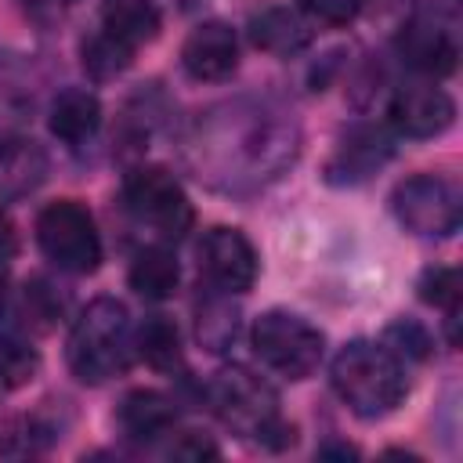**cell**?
<instances>
[{
  "label": "cell",
  "mask_w": 463,
  "mask_h": 463,
  "mask_svg": "<svg viewBox=\"0 0 463 463\" xmlns=\"http://www.w3.org/2000/svg\"><path fill=\"white\" fill-rule=\"evenodd\" d=\"M134 351L159 373H177L184 362L181 333L166 315H148L134 333Z\"/></svg>",
  "instance_id": "obj_21"
},
{
  "label": "cell",
  "mask_w": 463,
  "mask_h": 463,
  "mask_svg": "<svg viewBox=\"0 0 463 463\" xmlns=\"http://www.w3.org/2000/svg\"><path fill=\"white\" fill-rule=\"evenodd\" d=\"M206 402L217 412V420L246 441H257V445L279 452V449L293 445V438H297L293 423H286L279 412L275 387L264 376L250 373L246 365L217 369L210 387H206Z\"/></svg>",
  "instance_id": "obj_2"
},
{
  "label": "cell",
  "mask_w": 463,
  "mask_h": 463,
  "mask_svg": "<svg viewBox=\"0 0 463 463\" xmlns=\"http://www.w3.org/2000/svg\"><path fill=\"white\" fill-rule=\"evenodd\" d=\"M72 4H76V0H18V7L25 11V18L36 22V25H43V29L58 25V22L72 11Z\"/></svg>",
  "instance_id": "obj_29"
},
{
  "label": "cell",
  "mask_w": 463,
  "mask_h": 463,
  "mask_svg": "<svg viewBox=\"0 0 463 463\" xmlns=\"http://www.w3.org/2000/svg\"><path fill=\"white\" fill-rule=\"evenodd\" d=\"M36 246L58 271L69 275H90L101 264V235L90 210L76 199L47 203L36 213Z\"/></svg>",
  "instance_id": "obj_6"
},
{
  "label": "cell",
  "mask_w": 463,
  "mask_h": 463,
  "mask_svg": "<svg viewBox=\"0 0 463 463\" xmlns=\"http://www.w3.org/2000/svg\"><path fill=\"white\" fill-rule=\"evenodd\" d=\"M235 336H239V307L232 304V293L213 289L206 300L195 304V340L206 351L221 354L235 344Z\"/></svg>",
  "instance_id": "obj_20"
},
{
  "label": "cell",
  "mask_w": 463,
  "mask_h": 463,
  "mask_svg": "<svg viewBox=\"0 0 463 463\" xmlns=\"http://www.w3.org/2000/svg\"><path fill=\"white\" fill-rule=\"evenodd\" d=\"M329 380L340 402L362 420H380L394 412L409 394L405 365L373 340H351L347 347H340L329 365Z\"/></svg>",
  "instance_id": "obj_3"
},
{
  "label": "cell",
  "mask_w": 463,
  "mask_h": 463,
  "mask_svg": "<svg viewBox=\"0 0 463 463\" xmlns=\"http://www.w3.org/2000/svg\"><path fill=\"white\" fill-rule=\"evenodd\" d=\"M40 101V72L18 51H0V130H18Z\"/></svg>",
  "instance_id": "obj_15"
},
{
  "label": "cell",
  "mask_w": 463,
  "mask_h": 463,
  "mask_svg": "<svg viewBox=\"0 0 463 463\" xmlns=\"http://www.w3.org/2000/svg\"><path fill=\"white\" fill-rule=\"evenodd\" d=\"M130 289L145 300H166L174 297L177 282H181V268L174 260V253L166 246H145L134 253V264H130Z\"/></svg>",
  "instance_id": "obj_19"
},
{
  "label": "cell",
  "mask_w": 463,
  "mask_h": 463,
  "mask_svg": "<svg viewBox=\"0 0 463 463\" xmlns=\"http://www.w3.org/2000/svg\"><path fill=\"white\" fill-rule=\"evenodd\" d=\"M391 127L405 137H438L452 127L456 119V101L449 98V90L434 87V83H405L394 90L391 105H387Z\"/></svg>",
  "instance_id": "obj_10"
},
{
  "label": "cell",
  "mask_w": 463,
  "mask_h": 463,
  "mask_svg": "<svg viewBox=\"0 0 463 463\" xmlns=\"http://www.w3.org/2000/svg\"><path fill=\"white\" fill-rule=\"evenodd\" d=\"M416 289H420V300L423 304H434L445 315H459V293H463V286H459V271L456 268H427L420 275Z\"/></svg>",
  "instance_id": "obj_26"
},
{
  "label": "cell",
  "mask_w": 463,
  "mask_h": 463,
  "mask_svg": "<svg viewBox=\"0 0 463 463\" xmlns=\"http://www.w3.org/2000/svg\"><path fill=\"white\" fill-rule=\"evenodd\" d=\"M199 268L213 289L246 293L257 282V250L239 228H210L199 242Z\"/></svg>",
  "instance_id": "obj_9"
},
{
  "label": "cell",
  "mask_w": 463,
  "mask_h": 463,
  "mask_svg": "<svg viewBox=\"0 0 463 463\" xmlns=\"http://www.w3.org/2000/svg\"><path fill=\"white\" fill-rule=\"evenodd\" d=\"M391 156H394V137H391L383 127H376V123H358V127H351V130L340 137L336 152L329 156V163H326V181H329V184H362V181H369Z\"/></svg>",
  "instance_id": "obj_11"
},
{
  "label": "cell",
  "mask_w": 463,
  "mask_h": 463,
  "mask_svg": "<svg viewBox=\"0 0 463 463\" xmlns=\"http://www.w3.org/2000/svg\"><path fill=\"white\" fill-rule=\"evenodd\" d=\"M51 174V159L43 145L33 137H4L0 141V203H22L33 195Z\"/></svg>",
  "instance_id": "obj_14"
},
{
  "label": "cell",
  "mask_w": 463,
  "mask_h": 463,
  "mask_svg": "<svg viewBox=\"0 0 463 463\" xmlns=\"http://www.w3.org/2000/svg\"><path fill=\"white\" fill-rule=\"evenodd\" d=\"M4 297H7V289H4V275H0V311H4Z\"/></svg>",
  "instance_id": "obj_31"
},
{
  "label": "cell",
  "mask_w": 463,
  "mask_h": 463,
  "mask_svg": "<svg viewBox=\"0 0 463 463\" xmlns=\"http://www.w3.org/2000/svg\"><path fill=\"white\" fill-rule=\"evenodd\" d=\"M383 347L398 362H427L430 351H434V340H430L427 326H420L416 318H394L383 329Z\"/></svg>",
  "instance_id": "obj_25"
},
{
  "label": "cell",
  "mask_w": 463,
  "mask_h": 463,
  "mask_svg": "<svg viewBox=\"0 0 463 463\" xmlns=\"http://www.w3.org/2000/svg\"><path fill=\"white\" fill-rule=\"evenodd\" d=\"M300 152V127L293 112L268 98H232L206 109L184 156L199 181L221 192H253L293 166Z\"/></svg>",
  "instance_id": "obj_1"
},
{
  "label": "cell",
  "mask_w": 463,
  "mask_h": 463,
  "mask_svg": "<svg viewBox=\"0 0 463 463\" xmlns=\"http://www.w3.org/2000/svg\"><path fill=\"white\" fill-rule=\"evenodd\" d=\"M166 456H174V459H213L217 456V445L206 434H199V430H181L170 441Z\"/></svg>",
  "instance_id": "obj_28"
},
{
  "label": "cell",
  "mask_w": 463,
  "mask_h": 463,
  "mask_svg": "<svg viewBox=\"0 0 463 463\" xmlns=\"http://www.w3.org/2000/svg\"><path fill=\"white\" fill-rule=\"evenodd\" d=\"M318 456H344V459H347V456H358V452H354L351 445H340V441H336V445H326V449H318Z\"/></svg>",
  "instance_id": "obj_30"
},
{
  "label": "cell",
  "mask_w": 463,
  "mask_h": 463,
  "mask_svg": "<svg viewBox=\"0 0 463 463\" xmlns=\"http://www.w3.org/2000/svg\"><path fill=\"white\" fill-rule=\"evenodd\" d=\"M123 206L137 228L166 242L192 228V203L181 181L163 166H134L123 177Z\"/></svg>",
  "instance_id": "obj_7"
},
{
  "label": "cell",
  "mask_w": 463,
  "mask_h": 463,
  "mask_svg": "<svg viewBox=\"0 0 463 463\" xmlns=\"http://www.w3.org/2000/svg\"><path fill=\"white\" fill-rule=\"evenodd\" d=\"M134 51H137V47H130L127 40H119V36L109 33V29H98V33L87 36L83 47H80L83 69H87V76L98 80V83L116 80V76L134 61Z\"/></svg>",
  "instance_id": "obj_23"
},
{
  "label": "cell",
  "mask_w": 463,
  "mask_h": 463,
  "mask_svg": "<svg viewBox=\"0 0 463 463\" xmlns=\"http://www.w3.org/2000/svg\"><path fill=\"white\" fill-rule=\"evenodd\" d=\"M181 65L192 80L217 83L228 80L239 65V40L228 22H203L188 33L181 47Z\"/></svg>",
  "instance_id": "obj_13"
},
{
  "label": "cell",
  "mask_w": 463,
  "mask_h": 463,
  "mask_svg": "<svg viewBox=\"0 0 463 463\" xmlns=\"http://www.w3.org/2000/svg\"><path fill=\"white\" fill-rule=\"evenodd\" d=\"M134 358V333L127 307L116 297L90 300L69 333V369L83 383H109L127 373Z\"/></svg>",
  "instance_id": "obj_4"
},
{
  "label": "cell",
  "mask_w": 463,
  "mask_h": 463,
  "mask_svg": "<svg viewBox=\"0 0 463 463\" xmlns=\"http://www.w3.org/2000/svg\"><path fill=\"white\" fill-rule=\"evenodd\" d=\"M300 11L315 22H326V25H347L362 14L365 0H297Z\"/></svg>",
  "instance_id": "obj_27"
},
{
  "label": "cell",
  "mask_w": 463,
  "mask_h": 463,
  "mask_svg": "<svg viewBox=\"0 0 463 463\" xmlns=\"http://www.w3.org/2000/svg\"><path fill=\"white\" fill-rule=\"evenodd\" d=\"M391 210L412 235L423 239H449L463 221V203L452 181L438 174H412L394 184Z\"/></svg>",
  "instance_id": "obj_8"
},
{
  "label": "cell",
  "mask_w": 463,
  "mask_h": 463,
  "mask_svg": "<svg viewBox=\"0 0 463 463\" xmlns=\"http://www.w3.org/2000/svg\"><path fill=\"white\" fill-rule=\"evenodd\" d=\"M253 354L279 376L286 380H307L322 354H326V336L318 326H311L304 315L271 307L253 322Z\"/></svg>",
  "instance_id": "obj_5"
},
{
  "label": "cell",
  "mask_w": 463,
  "mask_h": 463,
  "mask_svg": "<svg viewBox=\"0 0 463 463\" xmlns=\"http://www.w3.org/2000/svg\"><path fill=\"white\" fill-rule=\"evenodd\" d=\"M40 373V354L29 340L0 333V387H25Z\"/></svg>",
  "instance_id": "obj_24"
},
{
  "label": "cell",
  "mask_w": 463,
  "mask_h": 463,
  "mask_svg": "<svg viewBox=\"0 0 463 463\" xmlns=\"http://www.w3.org/2000/svg\"><path fill=\"white\" fill-rule=\"evenodd\" d=\"M177 423V405L159 391H130L116 409V427L130 441H152L170 434Z\"/></svg>",
  "instance_id": "obj_16"
},
{
  "label": "cell",
  "mask_w": 463,
  "mask_h": 463,
  "mask_svg": "<svg viewBox=\"0 0 463 463\" xmlns=\"http://www.w3.org/2000/svg\"><path fill=\"white\" fill-rule=\"evenodd\" d=\"M47 127L65 145H83L101 127V101L87 87H65L47 112Z\"/></svg>",
  "instance_id": "obj_17"
},
{
  "label": "cell",
  "mask_w": 463,
  "mask_h": 463,
  "mask_svg": "<svg viewBox=\"0 0 463 463\" xmlns=\"http://www.w3.org/2000/svg\"><path fill=\"white\" fill-rule=\"evenodd\" d=\"M394 51L409 69H416L420 76H430V80L452 76L456 61H459L452 29H445L434 18H409L394 36Z\"/></svg>",
  "instance_id": "obj_12"
},
{
  "label": "cell",
  "mask_w": 463,
  "mask_h": 463,
  "mask_svg": "<svg viewBox=\"0 0 463 463\" xmlns=\"http://www.w3.org/2000/svg\"><path fill=\"white\" fill-rule=\"evenodd\" d=\"M101 29L116 33L130 47H141L159 33V11L152 0H105Z\"/></svg>",
  "instance_id": "obj_22"
},
{
  "label": "cell",
  "mask_w": 463,
  "mask_h": 463,
  "mask_svg": "<svg viewBox=\"0 0 463 463\" xmlns=\"http://www.w3.org/2000/svg\"><path fill=\"white\" fill-rule=\"evenodd\" d=\"M250 40L253 47L275 58H293L311 43V25L293 7H264L260 14L250 18Z\"/></svg>",
  "instance_id": "obj_18"
}]
</instances>
